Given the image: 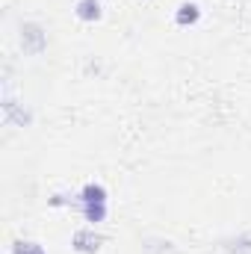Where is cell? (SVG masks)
<instances>
[{"instance_id": "ba28073f", "label": "cell", "mask_w": 251, "mask_h": 254, "mask_svg": "<svg viewBox=\"0 0 251 254\" xmlns=\"http://www.w3.org/2000/svg\"><path fill=\"white\" fill-rule=\"evenodd\" d=\"M225 249H228L231 254H251V231L237 234V237H231V240H225Z\"/></svg>"}, {"instance_id": "277c9868", "label": "cell", "mask_w": 251, "mask_h": 254, "mask_svg": "<svg viewBox=\"0 0 251 254\" xmlns=\"http://www.w3.org/2000/svg\"><path fill=\"white\" fill-rule=\"evenodd\" d=\"M74 15H77V21H83V24H95V21L104 18V6H101V0H77Z\"/></svg>"}, {"instance_id": "7a4b0ae2", "label": "cell", "mask_w": 251, "mask_h": 254, "mask_svg": "<svg viewBox=\"0 0 251 254\" xmlns=\"http://www.w3.org/2000/svg\"><path fill=\"white\" fill-rule=\"evenodd\" d=\"M0 107H3V119H6L9 125H15V127H30L33 125V113H30L21 101H15L9 92H3Z\"/></svg>"}, {"instance_id": "30bf717a", "label": "cell", "mask_w": 251, "mask_h": 254, "mask_svg": "<svg viewBox=\"0 0 251 254\" xmlns=\"http://www.w3.org/2000/svg\"><path fill=\"white\" fill-rule=\"evenodd\" d=\"M9 254H48V252H45V246L36 243V240H15Z\"/></svg>"}, {"instance_id": "3957f363", "label": "cell", "mask_w": 251, "mask_h": 254, "mask_svg": "<svg viewBox=\"0 0 251 254\" xmlns=\"http://www.w3.org/2000/svg\"><path fill=\"white\" fill-rule=\"evenodd\" d=\"M101 246H104V237L95 228H80L71 234V252L77 254H98Z\"/></svg>"}, {"instance_id": "9c48e42d", "label": "cell", "mask_w": 251, "mask_h": 254, "mask_svg": "<svg viewBox=\"0 0 251 254\" xmlns=\"http://www.w3.org/2000/svg\"><path fill=\"white\" fill-rule=\"evenodd\" d=\"M142 254H175V246L169 240H160V237H148L142 243Z\"/></svg>"}, {"instance_id": "52a82bcc", "label": "cell", "mask_w": 251, "mask_h": 254, "mask_svg": "<svg viewBox=\"0 0 251 254\" xmlns=\"http://www.w3.org/2000/svg\"><path fill=\"white\" fill-rule=\"evenodd\" d=\"M80 213H83V219L92 228L101 225V222H107V204H80Z\"/></svg>"}, {"instance_id": "5b68a950", "label": "cell", "mask_w": 251, "mask_h": 254, "mask_svg": "<svg viewBox=\"0 0 251 254\" xmlns=\"http://www.w3.org/2000/svg\"><path fill=\"white\" fill-rule=\"evenodd\" d=\"M201 6L195 3V0H184L178 9H175V24L178 27H192V24H198L201 21Z\"/></svg>"}, {"instance_id": "8fae6325", "label": "cell", "mask_w": 251, "mask_h": 254, "mask_svg": "<svg viewBox=\"0 0 251 254\" xmlns=\"http://www.w3.org/2000/svg\"><path fill=\"white\" fill-rule=\"evenodd\" d=\"M48 204H51V207H68V204H74V207H77V195L57 192V195H51V198H48Z\"/></svg>"}, {"instance_id": "6da1fadb", "label": "cell", "mask_w": 251, "mask_h": 254, "mask_svg": "<svg viewBox=\"0 0 251 254\" xmlns=\"http://www.w3.org/2000/svg\"><path fill=\"white\" fill-rule=\"evenodd\" d=\"M21 48L30 57H42L48 51V30L39 21H24L21 24Z\"/></svg>"}, {"instance_id": "8992f818", "label": "cell", "mask_w": 251, "mask_h": 254, "mask_svg": "<svg viewBox=\"0 0 251 254\" xmlns=\"http://www.w3.org/2000/svg\"><path fill=\"white\" fill-rule=\"evenodd\" d=\"M107 198H110V192H107L104 184L89 181L83 190L77 192V207H80V204H107Z\"/></svg>"}]
</instances>
